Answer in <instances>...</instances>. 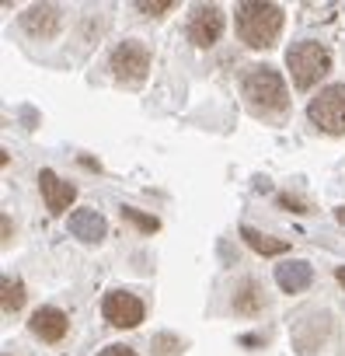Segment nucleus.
<instances>
[{
  "label": "nucleus",
  "mask_w": 345,
  "mask_h": 356,
  "mask_svg": "<svg viewBox=\"0 0 345 356\" xmlns=\"http://www.w3.org/2000/svg\"><path fill=\"white\" fill-rule=\"evenodd\" d=\"M286 67H289L293 88L296 91H310L331 70V53H328V46H321L314 39H303V42L286 49Z\"/></svg>",
  "instance_id": "nucleus-3"
},
{
  "label": "nucleus",
  "mask_w": 345,
  "mask_h": 356,
  "mask_svg": "<svg viewBox=\"0 0 345 356\" xmlns=\"http://www.w3.org/2000/svg\"><path fill=\"white\" fill-rule=\"evenodd\" d=\"M220 35H224V11L217 4H196L189 15V39L199 49H210L220 42Z\"/></svg>",
  "instance_id": "nucleus-7"
},
{
  "label": "nucleus",
  "mask_w": 345,
  "mask_h": 356,
  "mask_svg": "<svg viewBox=\"0 0 345 356\" xmlns=\"http://www.w3.org/2000/svg\"><path fill=\"white\" fill-rule=\"evenodd\" d=\"M39 189H42V200L49 207V213H63L74 200H77V189L70 182H63V178L56 171H39Z\"/></svg>",
  "instance_id": "nucleus-10"
},
{
  "label": "nucleus",
  "mask_w": 345,
  "mask_h": 356,
  "mask_svg": "<svg viewBox=\"0 0 345 356\" xmlns=\"http://www.w3.org/2000/svg\"><path fill=\"white\" fill-rule=\"evenodd\" d=\"M335 217H338V220L345 224V207H338V210H335Z\"/></svg>",
  "instance_id": "nucleus-20"
},
{
  "label": "nucleus",
  "mask_w": 345,
  "mask_h": 356,
  "mask_svg": "<svg viewBox=\"0 0 345 356\" xmlns=\"http://www.w3.org/2000/svg\"><path fill=\"white\" fill-rule=\"evenodd\" d=\"M101 314H105V321H108L112 328H136V325L143 321L146 307H143V300H140L136 293H129V290H108L105 300H101Z\"/></svg>",
  "instance_id": "nucleus-6"
},
{
  "label": "nucleus",
  "mask_w": 345,
  "mask_h": 356,
  "mask_svg": "<svg viewBox=\"0 0 345 356\" xmlns=\"http://www.w3.org/2000/svg\"><path fill=\"white\" fill-rule=\"evenodd\" d=\"M0 290H4L0 304H4V311H8V314H11V311H18V307L25 304V283H22V280H11V276H4Z\"/></svg>",
  "instance_id": "nucleus-15"
},
{
  "label": "nucleus",
  "mask_w": 345,
  "mask_h": 356,
  "mask_svg": "<svg viewBox=\"0 0 345 356\" xmlns=\"http://www.w3.org/2000/svg\"><path fill=\"white\" fill-rule=\"evenodd\" d=\"M241 88H244V102H248V108H251L255 115H265V119L286 115V108H289V91H286V81L279 77L276 67H269V63L248 67Z\"/></svg>",
  "instance_id": "nucleus-2"
},
{
  "label": "nucleus",
  "mask_w": 345,
  "mask_h": 356,
  "mask_svg": "<svg viewBox=\"0 0 345 356\" xmlns=\"http://www.w3.org/2000/svg\"><path fill=\"white\" fill-rule=\"evenodd\" d=\"M105 231H108V224L98 210H74L70 213V234L74 238H81L87 245H98L105 238Z\"/></svg>",
  "instance_id": "nucleus-11"
},
{
  "label": "nucleus",
  "mask_w": 345,
  "mask_h": 356,
  "mask_svg": "<svg viewBox=\"0 0 345 356\" xmlns=\"http://www.w3.org/2000/svg\"><path fill=\"white\" fill-rule=\"evenodd\" d=\"M122 217L126 220H133L136 227H143V231H157L160 227V220L157 217H146V213H140V210H133V207H122Z\"/></svg>",
  "instance_id": "nucleus-16"
},
{
  "label": "nucleus",
  "mask_w": 345,
  "mask_h": 356,
  "mask_svg": "<svg viewBox=\"0 0 345 356\" xmlns=\"http://www.w3.org/2000/svg\"><path fill=\"white\" fill-rule=\"evenodd\" d=\"M60 22H63V15H60V8H53V4H32V8L22 15V29H25L32 39H53V35L60 32Z\"/></svg>",
  "instance_id": "nucleus-8"
},
{
  "label": "nucleus",
  "mask_w": 345,
  "mask_h": 356,
  "mask_svg": "<svg viewBox=\"0 0 345 356\" xmlns=\"http://www.w3.org/2000/svg\"><path fill=\"white\" fill-rule=\"evenodd\" d=\"M108 70L119 84L126 88H140L150 74V49L136 39H126L112 49V60H108Z\"/></svg>",
  "instance_id": "nucleus-4"
},
{
  "label": "nucleus",
  "mask_w": 345,
  "mask_h": 356,
  "mask_svg": "<svg viewBox=\"0 0 345 356\" xmlns=\"http://www.w3.org/2000/svg\"><path fill=\"white\" fill-rule=\"evenodd\" d=\"M241 238H244V245H251L258 255H283V252L289 248L286 241L269 238V234H262V231H255V227H241Z\"/></svg>",
  "instance_id": "nucleus-14"
},
{
  "label": "nucleus",
  "mask_w": 345,
  "mask_h": 356,
  "mask_svg": "<svg viewBox=\"0 0 345 356\" xmlns=\"http://www.w3.org/2000/svg\"><path fill=\"white\" fill-rule=\"evenodd\" d=\"M283 22H286L283 8L265 4V0H244V4H237V15H234L237 35L251 49H272L283 32Z\"/></svg>",
  "instance_id": "nucleus-1"
},
{
  "label": "nucleus",
  "mask_w": 345,
  "mask_h": 356,
  "mask_svg": "<svg viewBox=\"0 0 345 356\" xmlns=\"http://www.w3.org/2000/svg\"><path fill=\"white\" fill-rule=\"evenodd\" d=\"M335 276H338V283L345 286V266H338V269H335Z\"/></svg>",
  "instance_id": "nucleus-19"
},
{
  "label": "nucleus",
  "mask_w": 345,
  "mask_h": 356,
  "mask_svg": "<svg viewBox=\"0 0 345 356\" xmlns=\"http://www.w3.org/2000/svg\"><path fill=\"white\" fill-rule=\"evenodd\" d=\"M310 280H314V269H310L307 262H300V259L276 266V283H279L286 293H300V290H307Z\"/></svg>",
  "instance_id": "nucleus-12"
},
{
  "label": "nucleus",
  "mask_w": 345,
  "mask_h": 356,
  "mask_svg": "<svg viewBox=\"0 0 345 356\" xmlns=\"http://www.w3.org/2000/svg\"><path fill=\"white\" fill-rule=\"evenodd\" d=\"M98 356H136V353H133L129 346H105Z\"/></svg>",
  "instance_id": "nucleus-18"
},
{
  "label": "nucleus",
  "mask_w": 345,
  "mask_h": 356,
  "mask_svg": "<svg viewBox=\"0 0 345 356\" xmlns=\"http://www.w3.org/2000/svg\"><path fill=\"white\" fill-rule=\"evenodd\" d=\"M175 4L171 0H164V4H136V11H143V15H164V11H171Z\"/></svg>",
  "instance_id": "nucleus-17"
},
{
  "label": "nucleus",
  "mask_w": 345,
  "mask_h": 356,
  "mask_svg": "<svg viewBox=\"0 0 345 356\" xmlns=\"http://www.w3.org/2000/svg\"><path fill=\"white\" fill-rule=\"evenodd\" d=\"M234 311L237 314H258L262 307H265V290H262V283L258 280H241L237 286H234Z\"/></svg>",
  "instance_id": "nucleus-13"
},
{
  "label": "nucleus",
  "mask_w": 345,
  "mask_h": 356,
  "mask_svg": "<svg viewBox=\"0 0 345 356\" xmlns=\"http://www.w3.org/2000/svg\"><path fill=\"white\" fill-rule=\"evenodd\" d=\"M307 115H310V122H314L321 133H331V136L345 133V84H328V88H321V91L310 98Z\"/></svg>",
  "instance_id": "nucleus-5"
},
{
  "label": "nucleus",
  "mask_w": 345,
  "mask_h": 356,
  "mask_svg": "<svg viewBox=\"0 0 345 356\" xmlns=\"http://www.w3.org/2000/svg\"><path fill=\"white\" fill-rule=\"evenodd\" d=\"M28 328H32V335L42 339V342H60V339L67 335V328H70V318H67L60 307H39V311H32Z\"/></svg>",
  "instance_id": "nucleus-9"
}]
</instances>
